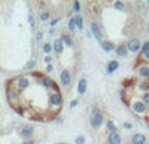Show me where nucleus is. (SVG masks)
Masks as SVG:
<instances>
[{
    "mask_svg": "<svg viewBox=\"0 0 149 144\" xmlns=\"http://www.w3.org/2000/svg\"><path fill=\"white\" fill-rule=\"evenodd\" d=\"M33 132H34V129L31 126H26V127H24L22 130H21V136L22 138H29V136H31L33 135Z\"/></svg>",
    "mask_w": 149,
    "mask_h": 144,
    "instance_id": "nucleus-10",
    "label": "nucleus"
},
{
    "mask_svg": "<svg viewBox=\"0 0 149 144\" xmlns=\"http://www.w3.org/2000/svg\"><path fill=\"white\" fill-rule=\"evenodd\" d=\"M107 129H109V131H110V132H116V126L114 124L113 121H109L107 122Z\"/></svg>",
    "mask_w": 149,
    "mask_h": 144,
    "instance_id": "nucleus-21",
    "label": "nucleus"
},
{
    "mask_svg": "<svg viewBox=\"0 0 149 144\" xmlns=\"http://www.w3.org/2000/svg\"><path fill=\"white\" fill-rule=\"evenodd\" d=\"M143 57H144L145 60H149V50L148 51H145V52H143Z\"/></svg>",
    "mask_w": 149,
    "mask_h": 144,
    "instance_id": "nucleus-30",
    "label": "nucleus"
},
{
    "mask_svg": "<svg viewBox=\"0 0 149 144\" xmlns=\"http://www.w3.org/2000/svg\"><path fill=\"white\" fill-rule=\"evenodd\" d=\"M76 144H85V138L84 136H79L76 139Z\"/></svg>",
    "mask_w": 149,
    "mask_h": 144,
    "instance_id": "nucleus-27",
    "label": "nucleus"
},
{
    "mask_svg": "<svg viewBox=\"0 0 149 144\" xmlns=\"http://www.w3.org/2000/svg\"><path fill=\"white\" fill-rule=\"evenodd\" d=\"M132 110L136 114H144L147 111V105L144 103V101H135L132 103Z\"/></svg>",
    "mask_w": 149,
    "mask_h": 144,
    "instance_id": "nucleus-2",
    "label": "nucleus"
},
{
    "mask_svg": "<svg viewBox=\"0 0 149 144\" xmlns=\"http://www.w3.org/2000/svg\"><path fill=\"white\" fill-rule=\"evenodd\" d=\"M90 29H92L93 36H94L97 39H101V31H100V28H98L97 24H95V22H92V25H90Z\"/></svg>",
    "mask_w": 149,
    "mask_h": 144,
    "instance_id": "nucleus-11",
    "label": "nucleus"
},
{
    "mask_svg": "<svg viewBox=\"0 0 149 144\" xmlns=\"http://www.w3.org/2000/svg\"><path fill=\"white\" fill-rule=\"evenodd\" d=\"M77 105V100H73V101H71V108H74V106H76Z\"/></svg>",
    "mask_w": 149,
    "mask_h": 144,
    "instance_id": "nucleus-32",
    "label": "nucleus"
},
{
    "mask_svg": "<svg viewBox=\"0 0 149 144\" xmlns=\"http://www.w3.org/2000/svg\"><path fill=\"white\" fill-rule=\"evenodd\" d=\"M109 144H120L122 139H120V135L118 132H110V135L107 136Z\"/></svg>",
    "mask_w": 149,
    "mask_h": 144,
    "instance_id": "nucleus-7",
    "label": "nucleus"
},
{
    "mask_svg": "<svg viewBox=\"0 0 149 144\" xmlns=\"http://www.w3.org/2000/svg\"><path fill=\"white\" fill-rule=\"evenodd\" d=\"M45 62L50 64V63H51V58H50V57H46V58H45Z\"/></svg>",
    "mask_w": 149,
    "mask_h": 144,
    "instance_id": "nucleus-34",
    "label": "nucleus"
},
{
    "mask_svg": "<svg viewBox=\"0 0 149 144\" xmlns=\"http://www.w3.org/2000/svg\"><path fill=\"white\" fill-rule=\"evenodd\" d=\"M114 7H115L116 9H119V10H123L124 9V5H123V3H122V1H115V3H114Z\"/></svg>",
    "mask_w": 149,
    "mask_h": 144,
    "instance_id": "nucleus-23",
    "label": "nucleus"
},
{
    "mask_svg": "<svg viewBox=\"0 0 149 144\" xmlns=\"http://www.w3.org/2000/svg\"><path fill=\"white\" fill-rule=\"evenodd\" d=\"M17 111H18V113H20V114H22V113H24V110H22V109H21V108H18V109H17Z\"/></svg>",
    "mask_w": 149,
    "mask_h": 144,
    "instance_id": "nucleus-38",
    "label": "nucleus"
},
{
    "mask_svg": "<svg viewBox=\"0 0 149 144\" xmlns=\"http://www.w3.org/2000/svg\"><path fill=\"white\" fill-rule=\"evenodd\" d=\"M148 127H149V123H148Z\"/></svg>",
    "mask_w": 149,
    "mask_h": 144,
    "instance_id": "nucleus-42",
    "label": "nucleus"
},
{
    "mask_svg": "<svg viewBox=\"0 0 149 144\" xmlns=\"http://www.w3.org/2000/svg\"><path fill=\"white\" fill-rule=\"evenodd\" d=\"M103 123V114L97 106L92 109V118H90V124L93 129H100Z\"/></svg>",
    "mask_w": 149,
    "mask_h": 144,
    "instance_id": "nucleus-1",
    "label": "nucleus"
},
{
    "mask_svg": "<svg viewBox=\"0 0 149 144\" xmlns=\"http://www.w3.org/2000/svg\"><path fill=\"white\" fill-rule=\"evenodd\" d=\"M49 17H50V15L47 12H43V13H41V20L42 21H46V20H49Z\"/></svg>",
    "mask_w": 149,
    "mask_h": 144,
    "instance_id": "nucleus-26",
    "label": "nucleus"
},
{
    "mask_svg": "<svg viewBox=\"0 0 149 144\" xmlns=\"http://www.w3.org/2000/svg\"><path fill=\"white\" fill-rule=\"evenodd\" d=\"M127 50H128V47H127L126 45H119V46L116 47V54H118L119 57H124V55L127 54Z\"/></svg>",
    "mask_w": 149,
    "mask_h": 144,
    "instance_id": "nucleus-14",
    "label": "nucleus"
},
{
    "mask_svg": "<svg viewBox=\"0 0 149 144\" xmlns=\"http://www.w3.org/2000/svg\"><path fill=\"white\" fill-rule=\"evenodd\" d=\"M139 73L141 77H149V67L147 66H143V67L139 68Z\"/></svg>",
    "mask_w": 149,
    "mask_h": 144,
    "instance_id": "nucleus-18",
    "label": "nucleus"
},
{
    "mask_svg": "<svg viewBox=\"0 0 149 144\" xmlns=\"http://www.w3.org/2000/svg\"><path fill=\"white\" fill-rule=\"evenodd\" d=\"M58 21H59V18H56V20H54V21H51V26H54L55 24L58 22Z\"/></svg>",
    "mask_w": 149,
    "mask_h": 144,
    "instance_id": "nucleus-36",
    "label": "nucleus"
},
{
    "mask_svg": "<svg viewBox=\"0 0 149 144\" xmlns=\"http://www.w3.org/2000/svg\"><path fill=\"white\" fill-rule=\"evenodd\" d=\"M54 50L58 54H62L63 52V39H56L54 42Z\"/></svg>",
    "mask_w": 149,
    "mask_h": 144,
    "instance_id": "nucleus-13",
    "label": "nucleus"
},
{
    "mask_svg": "<svg viewBox=\"0 0 149 144\" xmlns=\"http://www.w3.org/2000/svg\"><path fill=\"white\" fill-rule=\"evenodd\" d=\"M42 84H43L45 88H51V87H54L55 82L52 81L50 77H43V79H42Z\"/></svg>",
    "mask_w": 149,
    "mask_h": 144,
    "instance_id": "nucleus-17",
    "label": "nucleus"
},
{
    "mask_svg": "<svg viewBox=\"0 0 149 144\" xmlns=\"http://www.w3.org/2000/svg\"><path fill=\"white\" fill-rule=\"evenodd\" d=\"M37 38L41 39V38H42V33H38V34H37Z\"/></svg>",
    "mask_w": 149,
    "mask_h": 144,
    "instance_id": "nucleus-37",
    "label": "nucleus"
},
{
    "mask_svg": "<svg viewBox=\"0 0 149 144\" xmlns=\"http://www.w3.org/2000/svg\"><path fill=\"white\" fill-rule=\"evenodd\" d=\"M60 80H62V84L63 85H70L71 84V73L68 70H63L62 73H60Z\"/></svg>",
    "mask_w": 149,
    "mask_h": 144,
    "instance_id": "nucleus-6",
    "label": "nucleus"
},
{
    "mask_svg": "<svg viewBox=\"0 0 149 144\" xmlns=\"http://www.w3.org/2000/svg\"><path fill=\"white\" fill-rule=\"evenodd\" d=\"M76 25H77V28H79L80 30L84 28V20H82L81 16H76Z\"/></svg>",
    "mask_w": 149,
    "mask_h": 144,
    "instance_id": "nucleus-20",
    "label": "nucleus"
},
{
    "mask_svg": "<svg viewBox=\"0 0 149 144\" xmlns=\"http://www.w3.org/2000/svg\"><path fill=\"white\" fill-rule=\"evenodd\" d=\"M102 49L105 50V51H113V50L115 49V46H114L111 42L105 41V42H102Z\"/></svg>",
    "mask_w": 149,
    "mask_h": 144,
    "instance_id": "nucleus-16",
    "label": "nucleus"
},
{
    "mask_svg": "<svg viewBox=\"0 0 149 144\" xmlns=\"http://www.w3.org/2000/svg\"><path fill=\"white\" fill-rule=\"evenodd\" d=\"M29 22H30L31 25L34 24V18H33V16H29Z\"/></svg>",
    "mask_w": 149,
    "mask_h": 144,
    "instance_id": "nucleus-35",
    "label": "nucleus"
},
{
    "mask_svg": "<svg viewBox=\"0 0 149 144\" xmlns=\"http://www.w3.org/2000/svg\"><path fill=\"white\" fill-rule=\"evenodd\" d=\"M60 144H67V143H60Z\"/></svg>",
    "mask_w": 149,
    "mask_h": 144,
    "instance_id": "nucleus-41",
    "label": "nucleus"
},
{
    "mask_svg": "<svg viewBox=\"0 0 149 144\" xmlns=\"http://www.w3.org/2000/svg\"><path fill=\"white\" fill-rule=\"evenodd\" d=\"M148 33H149V25H148Z\"/></svg>",
    "mask_w": 149,
    "mask_h": 144,
    "instance_id": "nucleus-40",
    "label": "nucleus"
},
{
    "mask_svg": "<svg viewBox=\"0 0 149 144\" xmlns=\"http://www.w3.org/2000/svg\"><path fill=\"white\" fill-rule=\"evenodd\" d=\"M118 67H119V63L115 62V60H111V62L107 64V72L109 73H113L115 70H118Z\"/></svg>",
    "mask_w": 149,
    "mask_h": 144,
    "instance_id": "nucleus-15",
    "label": "nucleus"
},
{
    "mask_svg": "<svg viewBox=\"0 0 149 144\" xmlns=\"http://www.w3.org/2000/svg\"><path fill=\"white\" fill-rule=\"evenodd\" d=\"M127 47H128V50L131 52H137L140 49H143L141 45H140V41L137 38H134L131 39V41L128 42V45H127Z\"/></svg>",
    "mask_w": 149,
    "mask_h": 144,
    "instance_id": "nucleus-4",
    "label": "nucleus"
},
{
    "mask_svg": "<svg viewBox=\"0 0 149 144\" xmlns=\"http://www.w3.org/2000/svg\"><path fill=\"white\" fill-rule=\"evenodd\" d=\"M77 90H79L80 94H84L86 92V80L85 79H81L79 81V87H77Z\"/></svg>",
    "mask_w": 149,
    "mask_h": 144,
    "instance_id": "nucleus-12",
    "label": "nucleus"
},
{
    "mask_svg": "<svg viewBox=\"0 0 149 144\" xmlns=\"http://www.w3.org/2000/svg\"><path fill=\"white\" fill-rule=\"evenodd\" d=\"M7 96H8V100H9V102H16V101L18 100V93L16 92L15 89H8L7 92Z\"/></svg>",
    "mask_w": 149,
    "mask_h": 144,
    "instance_id": "nucleus-9",
    "label": "nucleus"
},
{
    "mask_svg": "<svg viewBox=\"0 0 149 144\" xmlns=\"http://www.w3.org/2000/svg\"><path fill=\"white\" fill-rule=\"evenodd\" d=\"M147 142V136L144 134H135L132 136V143L134 144H145Z\"/></svg>",
    "mask_w": 149,
    "mask_h": 144,
    "instance_id": "nucleus-8",
    "label": "nucleus"
},
{
    "mask_svg": "<svg viewBox=\"0 0 149 144\" xmlns=\"http://www.w3.org/2000/svg\"><path fill=\"white\" fill-rule=\"evenodd\" d=\"M73 7H74V10H76V12H79V10H80V3L79 1H74L73 3Z\"/></svg>",
    "mask_w": 149,
    "mask_h": 144,
    "instance_id": "nucleus-29",
    "label": "nucleus"
},
{
    "mask_svg": "<svg viewBox=\"0 0 149 144\" xmlns=\"http://www.w3.org/2000/svg\"><path fill=\"white\" fill-rule=\"evenodd\" d=\"M143 101H144L145 105H149V92H145L143 94Z\"/></svg>",
    "mask_w": 149,
    "mask_h": 144,
    "instance_id": "nucleus-24",
    "label": "nucleus"
},
{
    "mask_svg": "<svg viewBox=\"0 0 149 144\" xmlns=\"http://www.w3.org/2000/svg\"><path fill=\"white\" fill-rule=\"evenodd\" d=\"M46 71L47 72H52V71H54V67H52L51 64H49V66H47V68H46Z\"/></svg>",
    "mask_w": 149,
    "mask_h": 144,
    "instance_id": "nucleus-31",
    "label": "nucleus"
},
{
    "mask_svg": "<svg viewBox=\"0 0 149 144\" xmlns=\"http://www.w3.org/2000/svg\"><path fill=\"white\" fill-rule=\"evenodd\" d=\"M24 144H34V142H31V140H30V142H25Z\"/></svg>",
    "mask_w": 149,
    "mask_h": 144,
    "instance_id": "nucleus-39",
    "label": "nucleus"
},
{
    "mask_svg": "<svg viewBox=\"0 0 149 144\" xmlns=\"http://www.w3.org/2000/svg\"><path fill=\"white\" fill-rule=\"evenodd\" d=\"M77 28L76 25V17H72L70 20V22H68V29H70V31H74V29Z\"/></svg>",
    "mask_w": 149,
    "mask_h": 144,
    "instance_id": "nucleus-19",
    "label": "nucleus"
},
{
    "mask_svg": "<svg viewBox=\"0 0 149 144\" xmlns=\"http://www.w3.org/2000/svg\"><path fill=\"white\" fill-rule=\"evenodd\" d=\"M148 50H149V41H147L144 45H143L141 51H143V52H145V51H148Z\"/></svg>",
    "mask_w": 149,
    "mask_h": 144,
    "instance_id": "nucleus-28",
    "label": "nucleus"
},
{
    "mask_svg": "<svg viewBox=\"0 0 149 144\" xmlns=\"http://www.w3.org/2000/svg\"><path fill=\"white\" fill-rule=\"evenodd\" d=\"M62 102H63V98H62V96H60V93L55 92L50 96V103H51L52 106H60Z\"/></svg>",
    "mask_w": 149,
    "mask_h": 144,
    "instance_id": "nucleus-5",
    "label": "nucleus"
},
{
    "mask_svg": "<svg viewBox=\"0 0 149 144\" xmlns=\"http://www.w3.org/2000/svg\"><path fill=\"white\" fill-rule=\"evenodd\" d=\"M43 51L46 52V54H50V52H51V45H50V43H45Z\"/></svg>",
    "mask_w": 149,
    "mask_h": 144,
    "instance_id": "nucleus-25",
    "label": "nucleus"
},
{
    "mask_svg": "<svg viewBox=\"0 0 149 144\" xmlns=\"http://www.w3.org/2000/svg\"><path fill=\"white\" fill-rule=\"evenodd\" d=\"M124 129H132V124L131 123H124Z\"/></svg>",
    "mask_w": 149,
    "mask_h": 144,
    "instance_id": "nucleus-33",
    "label": "nucleus"
},
{
    "mask_svg": "<svg viewBox=\"0 0 149 144\" xmlns=\"http://www.w3.org/2000/svg\"><path fill=\"white\" fill-rule=\"evenodd\" d=\"M16 87H17V89H20V90H22V89H26V88L30 85V80L28 79V77H25V76H21V77H18L17 80H16Z\"/></svg>",
    "mask_w": 149,
    "mask_h": 144,
    "instance_id": "nucleus-3",
    "label": "nucleus"
},
{
    "mask_svg": "<svg viewBox=\"0 0 149 144\" xmlns=\"http://www.w3.org/2000/svg\"><path fill=\"white\" fill-rule=\"evenodd\" d=\"M63 42H65V45H68V46H71V45H72V41H71V37L70 36H67V34H65V36H63Z\"/></svg>",
    "mask_w": 149,
    "mask_h": 144,
    "instance_id": "nucleus-22",
    "label": "nucleus"
}]
</instances>
